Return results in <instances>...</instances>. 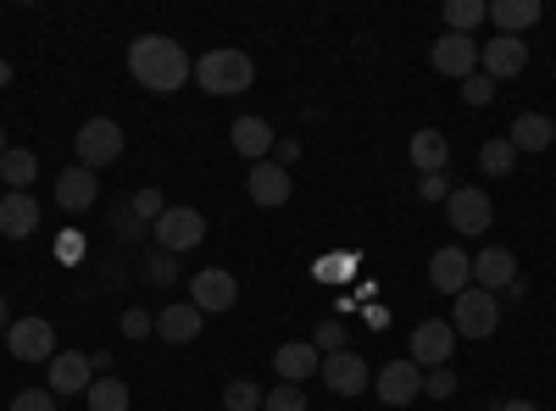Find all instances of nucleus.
Returning <instances> with one entry per match:
<instances>
[{
    "label": "nucleus",
    "mask_w": 556,
    "mask_h": 411,
    "mask_svg": "<svg viewBox=\"0 0 556 411\" xmlns=\"http://www.w3.org/2000/svg\"><path fill=\"white\" fill-rule=\"evenodd\" d=\"M128 73H134L139 89H151V95H173V89L190 84L195 62H190V51H184L178 39H167V34H139V39L128 44Z\"/></svg>",
    "instance_id": "nucleus-1"
},
{
    "label": "nucleus",
    "mask_w": 556,
    "mask_h": 411,
    "mask_svg": "<svg viewBox=\"0 0 556 411\" xmlns=\"http://www.w3.org/2000/svg\"><path fill=\"white\" fill-rule=\"evenodd\" d=\"M195 84L206 89V95H245V89L256 84V67H251V56L245 51H206L201 62H195Z\"/></svg>",
    "instance_id": "nucleus-2"
},
{
    "label": "nucleus",
    "mask_w": 556,
    "mask_h": 411,
    "mask_svg": "<svg viewBox=\"0 0 556 411\" xmlns=\"http://www.w3.org/2000/svg\"><path fill=\"white\" fill-rule=\"evenodd\" d=\"M73 156H78V167H89V172L112 167V162L123 156V128H117L112 117H89V123L73 133Z\"/></svg>",
    "instance_id": "nucleus-3"
},
{
    "label": "nucleus",
    "mask_w": 556,
    "mask_h": 411,
    "mask_svg": "<svg viewBox=\"0 0 556 411\" xmlns=\"http://www.w3.org/2000/svg\"><path fill=\"white\" fill-rule=\"evenodd\" d=\"M451 329H456V339H490V334L501 329V295H490V290H479V284L462 290Z\"/></svg>",
    "instance_id": "nucleus-4"
},
{
    "label": "nucleus",
    "mask_w": 556,
    "mask_h": 411,
    "mask_svg": "<svg viewBox=\"0 0 556 411\" xmlns=\"http://www.w3.org/2000/svg\"><path fill=\"white\" fill-rule=\"evenodd\" d=\"M151 234H156V251L167 256H184V251H195L206 240V217L195 206H167L156 222H151Z\"/></svg>",
    "instance_id": "nucleus-5"
},
{
    "label": "nucleus",
    "mask_w": 556,
    "mask_h": 411,
    "mask_svg": "<svg viewBox=\"0 0 556 411\" xmlns=\"http://www.w3.org/2000/svg\"><path fill=\"white\" fill-rule=\"evenodd\" d=\"M424 373H434V368H451L456 361V329L445 323V317H429V323H417L412 329V350H406Z\"/></svg>",
    "instance_id": "nucleus-6"
},
{
    "label": "nucleus",
    "mask_w": 556,
    "mask_h": 411,
    "mask_svg": "<svg viewBox=\"0 0 556 411\" xmlns=\"http://www.w3.org/2000/svg\"><path fill=\"white\" fill-rule=\"evenodd\" d=\"M374 395H379L384 406H412V400H424V368H417L412 356L384 361L379 378H374Z\"/></svg>",
    "instance_id": "nucleus-7"
},
{
    "label": "nucleus",
    "mask_w": 556,
    "mask_h": 411,
    "mask_svg": "<svg viewBox=\"0 0 556 411\" xmlns=\"http://www.w3.org/2000/svg\"><path fill=\"white\" fill-rule=\"evenodd\" d=\"M7 350L12 361H56V329L45 317H17L7 329Z\"/></svg>",
    "instance_id": "nucleus-8"
},
{
    "label": "nucleus",
    "mask_w": 556,
    "mask_h": 411,
    "mask_svg": "<svg viewBox=\"0 0 556 411\" xmlns=\"http://www.w3.org/2000/svg\"><path fill=\"white\" fill-rule=\"evenodd\" d=\"M429 62H434V73L440 78H473L479 73V39L473 34H440L434 39V51H429Z\"/></svg>",
    "instance_id": "nucleus-9"
},
{
    "label": "nucleus",
    "mask_w": 556,
    "mask_h": 411,
    "mask_svg": "<svg viewBox=\"0 0 556 411\" xmlns=\"http://www.w3.org/2000/svg\"><path fill=\"white\" fill-rule=\"evenodd\" d=\"M235 300H240V284H235V272L228 267H201L195 279H190V306L195 311H235Z\"/></svg>",
    "instance_id": "nucleus-10"
},
{
    "label": "nucleus",
    "mask_w": 556,
    "mask_h": 411,
    "mask_svg": "<svg viewBox=\"0 0 556 411\" xmlns=\"http://www.w3.org/2000/svg\"><path fill=\"white\" fill-rule=\"evenodd\" d=\"M429 284L440 290V295H462V290H473V256L462 251V245H440L434 256H429Z\"/></svg>",
    "instance_id": "nucleus-11"
},
{
    "label": "nucleus",
    "mask_w": 556,
    "mask_h": 411,
    "mask_svg": "<svg viewBox=\"0 0 556 411\" xmlns=\"http://www.w3.org/2000/svg\"><path fill=\"white\" fill-rule=\"evenodd\" d=\"M445 217H451V228L456 234H484L490 228V217H495V206H490V195L479 190V184H468V190H451L445 195Z\"/></svg>",
    "instance_id": "nucleus-12"
},
{
    "label": "nucleus",
    "mask_w": 556,
    "mask_h": 411,
    "mask_svg": "<svg viewBox=\"0 0 556 411\" xmlns=\"http://www.w3.org/2000/svg\"><path fill=\"white\" fill-rule=\"evenodd\" d=\"M529 67V44L523 39H513V34H495L490 44H479V73L490 78V84H501V78H518Z\"/></svg>",
    "instance_id": "nucleus-13"
},
{
    "label": "nucleus",
    "mask_w": 556,
    "mask_h": 411,
    "mask_svg": "<svg viewBox=\"0 0 556 411\" xmlns=\"http://www.w3.org/2000/svg\"><path fill=\"white\" fill-rule=\"evenodd\" d=\"M323 389H334L340 400H356V395H367V361L362 356H351V350H334V356H323Z\"/></svg>",
    "instance_id": "nucleus-14"
},
{
    "label": "nucleus",
    "mask_w": 556,
    "mask_h": 411,
    "mask_svg": "<svg viewBox=\"0 0 556 411\" xmlns=\"http://www.w3.org/2000/svg\"><path fill=\"white\" fill-rule=\"evenodd\" d=\"M89 384H96V356H84V350H56V361H51V395L67 400V395H84Z\"/></svg>",
    "instance_id": "nucleus-15"
},
{
    "label": "nucleus",
    "mask_w": 556,
    "mask_h": 411,
    "mask_svg": "<svg viewBox=\"0 0 556 411\" xmlns=\"http://www.w3.org/2000/svg\"><path fill=\"white\" fill-rule=\"evenodd\" d=\"M290 172L285 167H278V162H256L251 172H245V195L256 201V206H267V211H278V206H285L290 201Z\"/></svg>",
    "instance_id": "nucleus-16"
},
{
    "label": "nucleus",
    "mask_w": 556,
    "mask_h": 411,
    "mask_svg": "<svg viewBox=\"0 0 556 411\" xmlns=\"http://www.w3.org/2000/svg\"><path fill=\"white\" fill-rule=\"evenodd\" d=\"M201 329H206V311H195L190 300H173V306L156 311V334H162L167 345H195Z\"/></svg>",
    "instance_id": "nucleus-17"
},
{
    "label": "nucleus",
    "mask_w": 556,
    "mask_h": 411,
    "mask_svg": "<svg viewBox=\"0 0 556 411\" xmlns=\"http://www.w3.org/2000/svg\"><path fill=\"white\" fill-rule=\"evenodd\" d=\"M228 140H235V156H245V162L256 167V162H267V156H273L278 133H273V123H267V117H235Z\"/></svg>",
    "instance_id": "nucleus-18"
},
{
    "label": "nucleus",
    "mask_w": 556,
    "mask_h": 411,
    "mask_svg": "<svg viewBox=\"0 0 556 411\" xmlns=\"http://www.w3.org/2000/svg\"><path fill=\"white\" fill-rule=\"evenodd\" d=\"M473 279H479V290H490V295L513 290V284H518V256L506 251V245L479 251V256H473Z\"/></svg>",
    "instance_id": "nucleus-19"
},
{
    "label": "nucleus",
    "mask_w": 556,
    "mask_h": 411,
    "mask_svg": "<svg viewBox=\"0 0 556 411\" xmlns=\"http://www.w3.org/2000/svg\"><path fill=\"white\" fill-rule=\"evenodd\" d=\"M96 195H101V178L96 172H89V167H62L56 172V206L62 211H89V206H96Z\"/></svg>",
    "instance_id": "nucleus-20"
},
{
    "label": "nucleus",
    "mask_w": 556,
    "mask_h": 411,
    "mask_svg": "<svg viewBox=\"0 0 556 411\" xmlns=\"http://www.w3.org/2000/svg\"><path fill=\"white\" fill-rule=\"evenodd\" d=\"M273 368H278V378H285V384H306L323 368V350L312 339H290V345L273 350Z\"/></svg>",
    "instance_id": "nucleus-21"
},
{
    "label": "nucleus",
    "mask_w": 556,
    "mask_h": 411,
    "mask_svg": "<svg viewBox=\"0 0 556 411\" xmlns=\"http://www.w3.org/2000/svg\"><path fill=\"white\" fill-rule=\"evenodd\" d=\"M506 140H513L518 156H540V151L556 145V123H551L545 112H523V117L513 123V133H506Z\"/></svg>",
    "instance_id": "nucleus-22"
},
{
    "label": "nucleus",
    "mask_w": 556,
    "mask_h": 411,
    "mask_svg": "<svg viewBox=\"0 0 556 411\" xmlns=\"http://www.w3.org/2000/svg\"><path fill=\"white\" fill-rule=\"evenodd\" d=\"M34 228H39V201L34 195H17V190L0 195V234H7V240H28Z\"/></svg>",
    "instance_id": "nucleus-23"
},
{
    "label": "nucleus",
    "mask_w": 556,
    "mask_h": 411,
    "mask_svg": "<svg viewBox=\"0 0 556 411\" xmlns=\"http://www.w3.org/2000/svg\"><path fill=\"white\" fill-rule=\"evenodd\" d=\"M540 17H545L540 0H495V7H490L495 34H513V39H523V28H534Z\"/></svg>",
    "instance_id": "nucleus-24"
},
{
    "label": "nucleus",
    "mask_w": 556,
    "mask_h": 411,
    "mask_svg": "<svg viewBox=\"0 0 556 411\" xmlns=\"http://www.w3.org/2000/svg\"><path fill=\"white\" fill-rule=\"evenodd\" d=\"M445 162H451V140L440 128H417L412 133V167L417 172H445Z\"/></svg>",
    "instance_id": "nucleus-25"
},
{
    "label": "nucleus",
    "mask_w": 556,
    "mask_h": 411,
    "mask_svg": "<svg viewBox=\"0 0 556 411\" xmlns=\"http://www.w3.org/2000/svg\"><path fill=\"white\" fill-rule=\"evenodd\" d=\"M34 178H39V156H34V151L12 145L7 156H0V184H7V190L28 195V184H34Z\"/></svg>",
    "instance_id": "nucleus-26"
},
{
    "label": "nucleus",
    "mask_w": 556,
    "mask_h": 411,
    "mask_svg": "<svg viewBox=\"0 0 556 411\" xmlns=\"http://www.w3.org/2000/svg\"><path fill=\"white\" fill-rule=\"evenodd\" d=\"M84 400H89V411H134V406H128V384L112 378V373H101L96 384H89Z\"/></svg>",
    "instance_id": "nucleus-27"
},
{
    "label": "nucleus",
    "mask_w": 556,
    "mask_h": 411,
    "mask_svg": "<svg viewBox=\"0 0 556 411\" xmlns=\"http://www.w3.org/2000/svg\"><path fill=\"white\" fill-rule=\"evenodd\" d=\"M490 17L484 0H445V34H473Z\"/></svg>",
    "instance_id": "nucleus-28"
},
{
    "label": "nucleus",
    "mask_w": 556,
    "mask_h": 411,
    "mask_svg": "<svg viewBox=\"0 0 556 411\" xmlns=\"http://www.w3.org/2000/svg\"><path fill=\"white\" fill-rule=\"evenodd\" d=\"M513 162H518L513 140H490V145L479 151V167H484V178H506V172H513Z\"/></svg>",
    "instance_id": "nucleus-29"
},
{
    "label": "nucleus",
    "mask_w": 556,
    "mask_h": 411,
    "mask_svg": "<svg viewBox=\"0 0 556 411\" xmlns=\"http://www.w3.org/2000/svg\"><path fill=\"white\" fill-rule=\"evenodd\" d=\"M223 411H262V389L251 378H235L223 389Z\"/></svg>",
    "instance_id": "nucleus-30"
},
{
    "label": "nucleus",
    "mask_w": 556,
    "mask_h": 411,
    "mask_svg": "<svg viewBox=\"0 0 556 411\" xmlns=\"http://www.w3.org/2000/svg\"><path fill=\"white\" fill-rule=\"evenodd\" d=\"M306 406H312V400H306L301 384H278V389L262 395V411H306Z\"/></svg>",
    "instance_id": "nucleus-31"
},
{
    "label": "nucleus",
    "mask_w": 556,
    "mask_h": 411,
    "mask_svg": "<svg viewBox=\"0 0 556 411\" xmlns=\"http://www.w3.org/2000/svg\"><path fill=\"white\" fill-rule=\"evenodd\" d=\"M146 284H156V290L178 284V256H167V251H151V256H146Z\"/></svg>",
    "instance_id": "nucleus-32"
},
{
    "label": "nucleus",
    "mask_w": 556,
    "mask_h": 411,
    "mask_svg": "<svg viewBox=\"0 0 556 411\" xmlns=\"http://www.w3.org/2000/svg\"><path fill=\"white\" fill-rule=\"evenodd\" d=\"M128 211H134L139 222H156V217L167 211V201H162V190H139V195L128 201Z\"/></svg>",
    "instance_id": "nucleus-33"
},
{
    "label": "nucleus",
    "mask_w": 556,
    "mask_h": 411,
    "mask_svg": "<svg viewBox=\"0 0 556 411\" xmlns=\"http://www.w3.org/2000/svg\"><path fill=\"white\" fill-rule=\"evenodd\" d=\"M424 395H429V400H451V395H456V368H434V373H424Z\"/></svg>",
    "instance_id": "nucleus-34"
},
{
    "label": "nucleus",
    "mask_w": 556,
    "mask_h": 411,
    "mask_svg": "<svg viewBox=\"0 0 556 411\" xmlns=\"http://www.w3.org/2000/svg\"><path fill=\"white\" fill-rule=\"evenodd\" d=\"M462 101H468V106H490V101H495V84H490L484 73L462 78Z\"/></svg>",
    "instance_id": "nucleus-35"
},
{
    "label": "nucleus",
    "mask_w": 556,
    "mask_h": 411,
    "mask_svg": "<svg viewBox=\"0 0 556 411\" xmlns=\"http://www.w3.org/2000/svg\"><path fill=\"white\" fill-rule=\"evenodd\" d=\"M12 411H62V400H56L51 389H23V395L12 400Z\"/></svg>",
    "instance_id": "nucleus-36"
},
{
    "label": "nucleus",
    "mask_w": 556,
    "mask_h": 411,
    "mask_svg": "<svg viewBox=\"0 0 556 411\" xmlns=\"http://www.w3.org/2000/svg\"><path fill=\"white\" fill-rule=\"evenodd\" d=\"M312 345H317V350H329V356L345 350V323H334V317H329V323H317V339H312Z\"/></svg>",
    "instance_id": "nucleus-37"
},
{
    "label": "nucleus",
    "mask_w": 556,
    "mask_h": 411,
    "mask_svg": "<svg viewBox=\"0 0 556 411\" xmlns=\"http://www.w3.org/2000/svg\"><path fill=\"white\" fill-rule=\"evenodd\" d=\"M123 334H128V339L156 334V317H151V311H123Z\"/></svg>",
    "instance_id": "nucleus-38"
},
{
    "label": "nucleus",
    "mask_w": 556,
    "mask_h": 411,
    "mask_svg": "<svg viewBox=\"0 0 556 411\" xmlns=\"http://www.w3.org/2000/svg\"><path fill=\"white\" fill-rule=\"evenodd\" d=\"M417 195H424V201H445V195H451L445 172H424V178H417Z\"/></svg>",
    "instance_id": "nucleus-39"
},
{
    "label": "nucleus",
    "mask_w": 556,
    "mask_h": 411,
    "mask_svg": "<svg viewBox=\"0 0 556 411\" xmlns=\"http://www.w3.org/2000/svg\"><path fill=\"white\" fill-rule=\"evenodd\" d=\"M490 411H540V406H534V400H495Z\"/></svg>",
    "instance_id": "nucleus-40"
},
{
    "label": "nucleus",
    "mask_w": 556,
    "mask_h": 411,
    "mask_svg": "<svg viewBox=\"0 0 556 411\" xmlns=\"http://www.w3.org/2000/svg\"><path fill=\"white\" fill-rule=\"evenodd\" d=\"M273 151H278V167H285V162H295V156H301V145H295V140H285V145H273Z\"/></svg>",
    "instance_id": "nucleus-41"
},
{
    "label": "nucleus",
    "mask_w": 556,
    "mask_h": 411,
    "mask_svg": "<svg viewBox=\"0 0 556 411\" xmlns=\"http://www.w3.org/2000/svg\"><path fill=\"white\" fill-rule=\"evenodd\" d=\"M12 329V306H7V295H0V334Z\"/></svg>",
    "instance_id": "nucleus-42"
},
{
    "label": "nucleus",
    "mask_w": 556,
    "mask_h": 411,
    "mask_svg": "<svg viewBox=\"0 0 556 411\" xmlns=\"http://www.w3.org/2000/svg\"><path fill=\"white\" fill-rule=\"evenodd\" d=\"M0 84H12V62L7 56H0Z\"/></svg>",
    "instance_id": "nucleus-43"
},
{
    "label": "nucleus",
    "mask_w": 556,
    "mask_h": 411,
    "mask_svg": "<svg viewBox=\"0 0 556 411\" xmlns=\"http://www.w3.org/2000/svg\"><path fill=\"white\" fill-rule=\"evenodd\" d=\"M7 151H12V145H7V128H0V156H7Z\"/></svg>",
    "instance_id": "nucleus-44"
}]
</instances>
